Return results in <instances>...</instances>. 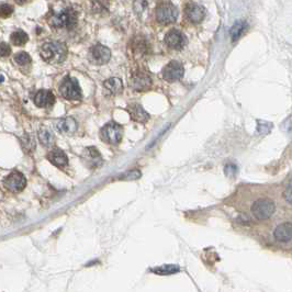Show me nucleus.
<instances>
[{"label":"nucleus","mask_w":292,"mask_h":292,"mask_svg":"<svg viewBox=\"0 0 292 292\" xmlns=\"http://www.w3.org/2000/svg\"><path fill=\"white\" fill-rule=\"evenodd\" d=\"M49 24L55 29H66V30H71V29L75 28L77 25V15L75 13V10L70 7L57 9L54 10L53 14L51 15Z\"/></svg>","instance_id":"f257e3e1"},{"label":"nucleus","mask_w":292,"mask_h":292,"mask_svg":"<svg viewBox=\"0 0 292 292\" xmlns=\"http://www.w3.org/2000/svg\"><path fill=\"white\" fill-rule=\"evenodd\" d=\"M41 57L49 64H60L67 57V48L64 43L61 42H48L42 45Z\"/></svg>","instance_id":"f03ea898"},{"label":"nucleus","mask_w":292,"mask_h":292,"mask_svg":"<svg viewBox=\"0 0 292 292\" xmlns=\"http://www.w3.org/2000/svg\"><path fill=\"white\" fill-rule=\"evenodd\" d=\"M60 93L63 98L67 100H80L82 99V89L78 80L71 76H66L60 86Z\"/></svg>","instance_id":"7ed1b4c3"},{"label":"nucleus","mask_w":292,"mask_h":292,"mask_svg":"<svg viewBox=\"0 0 292 292\" xmlns=\"http://www.w3.org/2000/svg\"><path fill=\"white\" fill-rule=\"evenodd\" d=\"M101 140L110 145H118L122 141L123 128L116 122L106 124L100 131Z\"/></svg>","instance_id":"20e7f679"},{"label":"nucleus","mask_w":292,"mask_h":292,"mask_svg":"<svg viewBox=\"0 0 292 292\" xmlns=\"http://www.w3.org/2000/svg\"><path fill=\"white\" fill-rule=\"evenodd\" d=\"M274 210H276V204L270 199H259L251 205V213L258 220L269 219L273 214Z\"/></svg>","instance_id":"39448f33"},{"label":"nucleus","mask_w":292,"mask_h":292,"mask_svg":"<svg viewBox=\"0 0 292 292\" xmlns=\"http://www.w3.org/2000/svg\"><path fill=\"white\" fill-rule=\"evenodd\" d=\"M178 18V10L175 6L165 2L160 4L156 9V19L162 25H169L174 24V22Z\"/></svg>","instance_id":"423d86ee"},{"label":"nucleus","mask_w":292,"mask_h":292,"mask_svg":"<svg viewBox=\"0 0 292 292\" xmlns=\"http://www.w3.org/2000/svg\"><path fill=\"white\" fill-rule=\"evenodd\" d=\"M4 186L7 190L11 192H20L24 190L27 186V180L24 174L19 171H13L4 179Z\"/></svg>","instance_id":"0eeeda50"},{"label":"nucleus","mask_w":292,"mask_h":292,"mask_svg":"<svg viewBox=\"0 0 292 292\" xmlns=\"http://www.w3.org/2000/svg\"><path fill=\"white\" fill-rule=\"evenodd\" d=\"M111 59V51L101 44H97L89 51V60L96 65H105Z\"/></svg>","instance_id":"6e6552de"},{"label":"nucleus","mask_w":292,"mask_h":292,"mask_svg":"<svg viewBox=\"0 0 292 292\" xmlns=\"http://www.w3.org/2000/svg\"><path fill=\"white\" fill-rule=\"evenodd\" d=\"M184 73H185V70L181 63L177 61H171L164 67L162 74H163V78L166 80V82L173 83L181 79L182 76H184Z\"/></svg>","instance_id":"1a4fd4ad"},{"label":"nucleus","mask_w":292,"mask_h":292,"mask_svg":"<svg viewBox=\"0 0 292 292\" xmlns=\"http://www.w3.org/2000/svg\"><path fill=\"white\" fill-rule=\"evenodd\" d=\"M152 83V78L146 72L137 71L131 77L130 86L136 91H145L151 88Z\"/></svg>","instance_id":"9d476101"},{"label":"nucleus","mask_w":292,"mask_h":292,"mask_svg":"<svg viewBox=\"0 0 292 292\" xmlns=\"http://www.w3.org/2000/svg\"><path fill=\"white\" fill-rule=\"evenodd\" d=\"M82 159H83V162L85 163V165L90 169L98 168L102 165V163H104V159H102L99 151L97 150L96 147H93V146L87 147L83 152Z\"/></svg>","instance_id":"9b49d317"},{"label":"nucleus","mask_w":292,"mask_h":292,"mask_svg":"<svg viewBox=\"0 0 292 292\" xmlns=\"http://www.w3.org/2000/svg\"><path fill=\"white\" fill-rule=\"evenodd\" d=\"M165 43L173 50H180L185 47L186 38L178 30H171L165 37Z\"/></svg>","instance_id":"f8f14e48"},{"label":"nucleus","mask_w":292,"mask_h":292,"mask_svg":"<svg viewBox=\"0 0 292 292\" xmlns=\"http://www.w3.org/2000/svg\"><path fill=\"white\" fill-rule=\"evenodd\" d=\"M34 104L39 108H51L55 104V96L51 90H39L34 96Z\"/></svg>","instance_id":"ddd939ff"},{"label":"nucleus","mask_w":292,"mask_h":292,"mask_svg":"<svg viewBox=\"0 0 292 292\" xmlns=\"http://www.w3.org/2000/svg\"><path fill=\"white\" fill-rule=\"evenodd\" d=\"M185 15L187 17V19L192 22V24H200L204 19V9L197 4H189L187 5Z\"/></svg>","instance_id":"4468645a"},{"label":"nucleus","mask_w":292,"mask_h":292,"mask_svg":"<svg viewBox=\"0 0 292 292\" xmlns=\"http://www.w3.org/2000/svg\"><path fill=\"white\" fill-rule=\"evenodd\" d=\"M154 0H135L134 11L141 20H146L151 15Z\"/></svg>","instance_id":"2eb2a0df"},{"label":"nucleus","mask_w":292,"mask_h":292,"mask_svg":"<svg viewBox=\"0 0 292 292\" xmlns=\"http://www.w3.org/2000/svg\"><path fill=\"white\" fill-rule=\"evenodd\" d=\"M273 236L278 242H289L292 239V223L285 222L276 227Z\"/></svg>","instance_id":"dca6fc26"},{"label":"nucleus","mask_w":292,"mask_h":292,"mask_svg":"<svg viewBox=\"0 0 292 292\" xmlns=\"http://www.w3.org/2000/svg\"><path fill=\"white\" fill-rule=\"evenodd\" d=\"M47 158L49 159V162L51 164H53L59 168L65 167L68 164L67 155L62 150H60V148H53V150L48 154Z\"/></svg>","instance_id":"f3484780"},{"label":"nucleus","mask_w":292,"mask_h":292,"mask_svg":"<svg viewBox=\"0 0 292 292\" xmlns=\"http://www.w3.org/2000/svg\"><path fill=\"white\" fill-rule=\"evenodd\" d=\"M78 124L75 121V119L73 118H65V119H62L60 120L59 122L56 123V129L59 131L60 133L63 134H66V135H70L76 132Z\"/></svg>","instance_id":"a211bd4d"},{"label":"nucleus","mask_w":292,"mask_h":292,"mask_svg":"<svg viewBox=\"0 0 292 292\" xmlns=\"http://www.w3.org/2000/svg\"><path fill=\"white\" fill-rule=\"evenodd\" d=\"M128 111L130 113V117L131 119L133 120V121L136 122H140V123H145L148 119H150V114H148L144 109H143L142 106L137 105V104H133L131 105L128 108Z\"/></svg>","instance_id":"6ab92c4d"},{"label":"nucleus","mask_w":292,"mask_h":292,"mask_svg":"<svg viewBox=\"0 0 292 292\" xmlns=\"http://www.w3.org/2000/svg\"><path fill=\"white\" fill-rule=\"evenodd\" d=\"M38 136L40 142H41V144L45 147L52 146L55 143V136L53 132L48 127H45V125H42V127L40 128Z\"/></svg>","instance_id":"aec40b11"},{"label":"nucleus","mask_w":292,"mask_h":292,"mask_svg":"<svg viewBox=\"0 0 292 292\" xmlns=\"http://www.w3.org/2000/svg\"><path fill=\"white\" fill-rule=\"evenodd\" d=\"M105 88L107 91H109L111 95H119L122 93L123 90V84H122V80L120 78L117 77H112V78H109L107 79L105 84Z\"/></svg>","instance_id":"412c9836"},{"label":"nucleus","mask_w":292,"mask_h":292,"mask_svg":"<svg viewBox=\"0 0 292 292\" xmlns=\"http://www.w3.org/2000/svg\"><path fill=\"white\" fill-rule=\"evenodd\" d=\"M247 24H246L245 21H237L235 24L233 25V27L231 28V39L233 42H236L237 40L243 36V33L246 31V29H247Z\"/></svg>","instance_id":"4be33fe9"},{"label":"nucleus","mask_w":292,"mask_h":292,"mask_svg":"<svg viewBox=\"0 0 292 292\" xmlns=\"http://www.w3.org/2000/svg\"><path fill=\"white\" fill-rule=\"evenodd\" d=\"M179 270H180L179 267L176 265H165V266H160V267L152 269L153 272L160 274V276H168V274L179 272Z\"/></svg>","instance_id":"5701e85b"},{"label":"nucleus","mask_w":292,"mask_h":292,"mask_svg":"<svg viewBox=\"0 0 292 292\" xmlns=\"http://www.w3.org/2000/svg\"><path fill=\"white\" fill-rule=\"evenodd\" d=\"M11 43L17 45V47H22V45H25L28 42V34L24 31H16L13 34H11Z\"/></svg>","instance_id":"b1692460"},{"label":"nucleus","mask_w":292,"mask_h":292,"mask_svg":"<svg viewBox=\"0 0 292 292\" xmlns=\"http://www.w3.org/2000/svg\"><path fill=\"white\" fill-rule=\"evenodd\" d=\"M20 142L25 151L31 153L33 150H36V141H34L31 135L25 134L24 136L20 137Z\"/></svg>","instance_id":"393cba45"},{"label":"nucleus","mask_w":292,"mask_h":292,"mask_svg":"<svg viewBox=\"0 0 292 292\" xmlns=\"http://www.w3.org/2000/svg\"><path fill=\"white\" fill-rule=\"evenodd\" d=\"M91 9H93L96 14L104 13L105 10H108L109 3L108 0H91Z\"/></svg>","instance_id":"a878e982"},{"label":"nucleus","mask_w":292,"mask_h":292,"mask_svg":"<svg viewBox=\"0 0 292 292\" xmlns=\"http://www.w3.org/2000/svg\"><path fill=\"white\" fill-rule=\"evenodd\" d=\"M15 61L18 65L20 66H26L29 65L31 63V57L26 52H19L18 54H16Z\"/></svg>","instance_id":"bb28decb"},{"label":"nucleus","mask_w":292,"mask_h":292,"mask_svg":"<svg viewBox=\"0 0 292 292\" xmlns=\"http://www.w3.org/2000/svg\"><path fill=\"white\" fill-rule=\"evenodd\" d=\"M14 13V7L13 6H10L8 4H3L0 5V17H2L3 19L8 18Z\"/></svg>","instance_id":"cd10ccee"},{"label":"nucleus","mask_w":292,"mask_h":292,"mask_svg":"<svg viewBox=\"0 0 292 292\" xmlns=\"http://www.w3.org/2000/svg\"><path fill=\"white\" fill-rule=\"evenodd\" d=\"M11 53V49L7 43H0V57H7Z\"/></svg>","instance_id":"c85d7f7f"},{"label":"nucleus","mask_w":292,"mask_h":292,"mask_svg":"<svg viewBox=\"0 0 292 292\" xmlns=\"http://www.w3.org/2000/svg\"><path fill=\"white\" fill-rule=\"evenodd\" d=\"M283 197L289 203L292 204V182L287 188H285V190L283 192Z\"/></svg>","instance_id":"c756f323"},{"label":"nucleus","mask_w":292,"mask_h":292,"mask_svg":"<svg viewBox=\"0 0 292 292\" xmlns=\"http://www.w3.org/2000/svg\"><path fill=\"white\" fill-rule=\"evenodd\" d=\"M15 2L18 5H24V4H26L28 2V0H15Z\"/></svg>","instance_id":"7c9ffc66"}]
</instances>
